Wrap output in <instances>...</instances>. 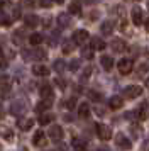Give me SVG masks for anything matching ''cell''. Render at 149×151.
Segmentation results:
<instances>
[{"label":"cell","mask_w":149,"mask_h":151,"mask_svg":"<svg viewBox=\"0 0 149 151\" xmlns=\"http://www.w3.org/2000/svg\"><path fill=\"white\" fill-rule=\"evenodd\" d=\"M132 66H134V63L129 58H122L120 61L117 63V68H119V71H120L122 75H129L132 71Z\"/></svg>","instance_id":"6da1fadb"},{"label":"cell","mask_w":149,"mask_h":151,"mask_svg":"<svg viewBox=\"0 0 149 151\" xmlns=\"http://www.w3.org/2000/svg\"><path fill=\"white\" fill-rule=\"evenodd\" d=\"M115 144H117V148L122 151H125V150H130L132 148V143L129 141V137H125L122 132H119L117 136H115Z\"/></svg>","instance_id":"7a4b0ae2"},{"label":"cell","mask_w":149,"mask_h":151,"mask_svg":"<svg viewBox=\"0 0 149 151\" xmlns=\"http://www.w3.org/2000/svg\"><path fill=\"white\" fill-rule=\"evenodd\" d=\"M97 134H98V137L102 141H108L112 137V129L108 126H105V124H98L97 126Z\"/></svg>","instance_id":"3957f363"},{"label":"cell","mask_w":149,"mask_h":151,"mask_svg":"<svg viewBox=\"0 0 149 151\" xmlns=\"http://www.w3.org/2000/svg\"><path fill=\"white\" fill-rule=\"evenodd\" d=\"M141 93H142V87H139V85H129L124 90V95L127 97V99H135V97H139Z\"/></svg>","instance_id":"277c9868"},{"label":"cell","mask_w":149,"mask_h":151,"mask_svg":"<svg viewBox=\"0 0 149 151\" xmlns=\"http://www.w3.org/2000/svg\"><path fill=\"white\" fill-rule=\"evenodd\" d=\"M90 39V34H88L85 29H80V31H74L73 34V41L76 42V44H85V42Z\"/></svg>","instance_id":"5b68a950"},{"label":"cell","mask_w":149,"mask_h":151,"mask_svg":"<svg viewBox=\"0 0 149 151\" xmlns=\"http://www.w3.org/2000/svg\"><path fill=\"white\" fill-rule=\"evenodd\" d=\"M63 136H64V132H63V127H59V126H53L51 129H49V137L53 139V141H61L63 139Z\"/></svg>","instance_id":"8992f818"},{"label":"cell","mask_w":149,"mask_h":151,"mask_svg":"<svg viewBox=\"0 0 149 151\" xmlns=\"http://www.w3.org/2000/svg\"><path fill=\"white\" fill-rule=\"evenodd\" d=\"M32 143H34V146H44L46 144V134L42 131H37L32 137Z\"/></svg>","instance_id":"52a82bcc"},{"label":"cell","mask_w":149,"mask_h":151,"mask_svg":"<svg viewBox=\"0 0 149 151\" xmlns=\"http://www.w3.org/2000/svg\"><path fill=\"white\" fill-rule=\"evenodd\" d=\"M122 105H124V100H122V97H119V95L112 97V99L108 100V107H110L112 110H117V109H120Z\"/></svg>","instance_id":"ba28073f"},{"label":"cell","mask_w":149,"mask_h":151,"mask_svg":"<svg viewBox=\"0 0 149 151\" xmlns=\"http://www.w3.org/2000/svg\"><path fill=\"white\" fill-rule=\"evenodd\" d=\"M32 73L36 76H47L49 75V68L44 66V65H36V66L32 68Z\"/></svg>","instance_id":"9c48e42d"},{"label":"cell","mask_w":149,"mask_h":151,"mask_svg":"<svg viewBox=\"0 0 149 151\" xmlns=\"http://www.w3.org/2000/svg\"><path fill=\"white\" fill-rule=\"evenodd\" d=\"M27 41L31 42V46H39L41 42L44 41V37H42V34H39V32H32V34L29 36Z\"/></svg>","instance_id":"30bf717a"},{"label":"cell","mask_w":149,"mask_h":151,"mask_svg":"<svg viewBox=\"0 0 149 151\" xmlns=\"http://www.w3.org/2000/svg\"><path fill=\"white\" fill-rule=\"evenodd\" d=\"M39 92H41V97H42V99L53 100V88H51V85H42Z\"/></svg>","instance_id":"8fae6325"},{"label":"cell","mask_w":149,"mask_h":151,"mask_svg":"<svg viewBox=\"0 0 149 151\" xmlns=\"http://www.w3.org/2000/svg\"><path fill=\"white\" fill-rule=\"evenodd\" d=\"M17 126H19L20 131H29L34 126V121H32V119H19Z\"/></svg>","instance_id":"7c38bea8"},{"label":"cell","mask_w":149,"mask_h":151,"mask_svg":"<svg viewBox=\"0 0 149 151\" xmlns=\"http://www.w3.org/2000/svg\"><path fill=\"white\" fill-rule=\"evenodd\" d=\"M100 63H102V66H103V70H105V71H110V70L114 68V60H112L110 56H102Z\"/></svg>","instance_id":"4fadbf2b"},{"label":"cell","mask_w":149,"mask_h":151,"mask_svg":"<svg viewBox=\"0 0 149 151\" xmlns=\"http://www.w3.org/2000/svg\"><path fill=\"white\" fill-rule=\"evenodd\" d=\"M51 105H53V100H47V99H44L42 102H39L37 105H36V112L42 114V112H44V110H47Z\"/></svg>","instance_id":"5bb4252c"},{"label":"cell","mask_w":149,"mask_h":151,"mask_svg":"<svg viewBox=\"0 0 149 151\" xmlns=\"http://www.w3.org/2000/svg\"><path fill=\"white\" fill-rule=\"evenodd\" d=\"M105 48H107L105 41H102L98 37H93V39H92V49H93V51H102V49H105Z\"/></svg>","instance_id":"9a60e30c"},{"label":"cell","mask_w":149,"mask_h":151,"mask_svg":"<svg viewBox=\"0 0 149 151\" xmlns=\"http://www.w3.org/2000/svg\"><path fill=\"white\" fill-rule=\"evenodd\" d=\"M132 22H134L135 26H139V24L142 22V10L139 7L132 9Z\"/></svg>","instance_id":"2e32d148"},{"label":"cell","mask_w":149,"mask_h":151,"mask_svg":"<svg viewBox=\"0 0 149 151\" xmlns=\"http://www.w3.org/2000/svg\"><path fill=\"white\" fill-rule=\"evenodd\" d=\"M24 22H26L27 27H36V26L39 24V19H37L34 14H29V15H26V17H24Z\"/></svg>","instance_id":"e0dca14e"},{"label":"cell","mask_w":149,"mask_h":151,"mask_svg":"<svg viewBox=\"0 0 149 151\" xmlns=\"http://www.w3.org/2000/svg\"><path fill=\"white\" fill-rule=\"evenodd\" d=\"M0 137H4L7 141H10L14 137V132L10 127H7V126H0Z\"/></svg>","instance_id":"ac0fdd59"},{"label":"cell","mask_w":149,"mask_h":151,"mask_svg":"<svg viewBox=\"0 0 149 151\" xmlns=\"http://www.w3.org/2000/svg\"><path fill=\"white\" fill-rule=\"evenodd\" d=\"M58 26L61 29H64L69 26V14H59L58 15Z\"/></svg>","instance_id":"d6986e66"},{"label":"cell","mask_w":149,"mask_h":151,"mask_svg":"<svg viewBox=\"0 0 149 151\" xmlns=\"http://www.w3.org/2000/svg\"><path fill=\"white\" fill-rule=\"evenodd\" d=\"M78 116L81 117V119H87L88 116H90V107H88V104H80V107H78Z\"/></svg>","instance_id":"ffe728a7"},{"label":"cell","mask_w":149,"mask_h":151,"mask_svg":"<svg viewBox=\"0 0 149 151\" xmlns=\"http://www.w3.org/2000/svg\"><path fill=\"white\" fill-rule=\"evenodd\" d=\"M112 49L117 51V53H122V51L125 49V42L122 41V39H114V41H112Z\"/></svg>","instance_id":"44dd1931"},{"label":"cell","mask_w":149,"mask_h":151,"mask_svg":"<svg viewBox=\"0 0 149 151\" xmlns=\"http://www.w3.org/2000/svg\"><path fill=\"white\" fill-rule=\"evenodd\" d=\"M53 121H54V116H53V114H41L37 122H39L41 126H46V124L53 122Z\"/></svg>","instance_id":"7402d4cb"},{"label":"cell","mask_w":149,"mask_h":151,"mask_svg":"<svg viewBox=\"0 0 149 151\" xmlns=\"http://www.w3.org/2000/svg\"><path fill=\"white\" fill-rule=\"evenodd\" d=\"M68 12L71 15H81V5L74 2V4H71V5L68 7Z\"/></svg>","instance_id":"603a6c76"},{"label":"cell","mask_w":149,"mask_h":151,"mask_svg":"<svg viewBox=\"0 0 149 151\" xmlns=\"http://www.w3.org/2000/svg\"><path fill=\"white\" fill-rule=\"evenodd\" d=\"M112 31H114V26H112V22L110 21H105L103 24H102V32L105 36H110L112 34Z\"/></svg>","instance_id":"cb8c5ba5"},{"label":"cell","mask_w":149,"mask_h":151,"mask_svg":"<svg viewBox=\"0 0 149 151\" xmlns=\"http://www.w3.org/2000/svg\"><path fill=\"white\" fill-rule=\"evenodd\" d=\"M73 146L76 150H85V146H87V141H83L80 137H74L73 139Z\"/></svg>","instance_id":"d4e9b609"},{"label":"cell","mask_w":149,"mask_h":151,"mask_svg":"<svg viewBox=\"0 0 149 151\" xmlns=\"http://www.w3.org/2000/svg\"><path fill=\"white\" fill-rule=\"evenodd\" d=\"M73 48H74L73 42H71V41H66V42H64V46H63V53H64V55H69V53L73 51Z\"/></svg>","instance_id":"484cf974"},{"label":"cell","mask_w":149,"mask_h":151,"mask_svg":"<svg viewBox=\"0 0 149 151\" xmlns=\"http://www.w3.org/2000/svg\"><path fill=\"white\" fill-rule=\"evenodd\" d=\"M12 24V19L7 17L5 14H0V26H10Z\"/></svg>","instance_id":"4316f807"},{"label":"cell","mask_w":149,"mask_h":151,"mask_svg":"<svg viewBox=\"0 0 149 151\" xmlns=\"http://www.w3.org/2000/svg\"><path fill=\"white\" fill-rule=\"evenodd\" d=\"M32 58L34 60H44V58H46V51H42V49H37V51H34L32 53Z\"/></svg>","instance_id":"83f0119b"},{"label":"cell","mask_w":149,"mask_h":151,"mask_svg":"<svg viewBox=\"0 0 149 151\" xmlns=\"http://www.w3.org/2000/svg\"><path fill=\"white\" fill-rule=\"evenodd\" d=\"M54 70H56V71H63V70H64V61H63V60H58V61L54 63Z\"/></svg>","instance_id":"f1b7e54d"},{"label":"cell","mask_w":149,"mask_h":151,"mask_svg":"<svg viewBox=\"0 0 149 151\" xmlns=\"http://www.w3.org/2000/svg\"><path fill=\"white\" fill-rule=\"evenodd\" d=\"M78 66H80V61H78V60H73V61L69 63V70H71V71H76Z\"/></svg>","instance_id":"f546056e"},{"label":"cell","mask_w":149,"mask_h":151,"mask_svg":"<svg viewBox=\"0 0 149 151\" xmlns=\"http://www.w3.org/2000/svg\"><path fill=\"white\" fill-rule=\"evenodd\" d=\"M83 56H85L87 60H92V58H93V49H83Z\"/></svg>","instance_id":"4dcf8cb0"},{"label":"cell","mask_w":149,"mask_h":151,"mask_svg":"<svg viewBox=\"0 0 149 151\" xmlns=\"http://www.w3.org/2000/svg\"><path fill=\"white\" fill-rule=\"evenodd\" d=\"M90 99H93V100H97V102H100L102 95L100 93H97V92H90Z\"/></svg>","instance_id":"1f68e13d"},{"label":"cell","mask_w":149,"mask_h":151,"mask_svg":"<svg viewBox=\"0 0 149 151\" xmlns=\"http://www.w3.org/2000/svg\"><path fill=\"white\" fill-rule=\"evenodd\" d=\"M74 105H76V99H68V102H66L68 109H73Z\"/></svg>","instance_id":"d6a6232c"},{"label":"cell","mask_w":149,"mask_h":151,"mask_svg":"<svg viewBox=\"0 0 149 151\" xmlns=\"http://www.w3.org/2000/svg\"><path fill=\"white\" fill-rule=\"evenodd\" d=\"M5 60H4V58H2V56H0V68H5Z\"/></svg>","instance_id":"836d02e7"},{"label":"cell","mask_w":149,"mask_h":151,"mask_svg":"<svg viewBox=\"0 0 149 151\" xmlns=\"http://www.w3.org/2000/svg\"><path fill=\"white\" fill-rule=\"evenodd\" d=\"M144 26H146V31H148V32H149V19H148V21H146V22H144Z\"/></svg>","instance_id":"e575fe53"},{"label":"cell","mask_w":149,"mask_h":151,"mask_svg":"<svg viewBox=\"0 0 149 151\" xmlns=\"http://www.w3.org/2000/svg\"><path fill=\"white\" fill-rule=\"evenodd\" d=\"M5 4H7V0H0V9L4 7V5H5Z\"/></svg>","instance_id":"d590c367"},{"label":"cell","mask_w":149,"mask_h":151,"mask_svg":"<svg viewBox=\"0 0 149 151\" xmlns=\"http://www.w3.org/2000/svg\"><path fill=\"white\" fill-rule=\"evenodd\" d=\"M53 2H56V4H59V5H61V4H64V0H53Z\"/></svg>","instance_id":"8d00e7d4"},{"label":"cell","mask_w":149,"mask_h":151,"mask_svg":"<svg viewBox=\"0 0 149 151\" xmlns=\"http://www.w3.org/2000/svg\"><path fill=\"white\" fill-rule=\"evenodd\" d=\"M27 2H36V0H27Z\"/></svg>","instance_id":"74e56055"}]
</instances>
